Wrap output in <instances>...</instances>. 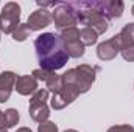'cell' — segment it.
Here are the masks:
<instances>
[{
    "instance_id": "obj_5",
    "label": "cell",
    "mask_w": 134,
    "mask_h": 132,
    "mask_svg": "<svg viewBox=\"0 0 134 132\" xmlns=\"http://www.w3.org/2000/svg\"><path fill=\"white\" fill-rule=\"evenodd\" d=\"M59 39L63 42V47H64L69 58L78 59V58H81L84 55V45H83V42L80 39V30L76 27L63 30L61 34H59Z\"/></svg>"
},
{
    "instance_id": "obj_16",
    "label": "cell",
    "mask_w": 134,
    "mask_h": 132,
    "mask_svg": "<svg viewBox=\"0 0 134 132\" xmlns=\"http://www.w3.org/2000/svg\"><path fill=\"white\" fill-rule=\"evenodd\" d=\"M80 39H81V42H83L84 47H86V45H94V44H97V40H98V34H97L95 30L84 27V28L80 30Z\"/></svg>"
},
{
    "instance_id": "obj_15",
    "label": "cell",
    "mask_w": 134,
    "mask_h": 132,
    "mask_svg": "<svg viewBox=\"0 0 134 132\" xmlns=\"http://www.w3.org/2000/svg\"><path fill=\"white\" fill-rule=\"evenodd\" d=\"M119 47H120V51L125 48V47H130V45H134V23H126L122 31L119 34L114 36Z\"/></svg>"
},
{
    "instance_id": "obj_6",
    "label": "cell",
    "mask_w": 134,
    "mask_h": 132,
    "mask_svg": "<svg viewBox=\"0 0 134 132\" xmlns=\"http://www.w3.org/2000/svg\"><path fill=\"white\" fill-rule=\"evenodd\" d=\"M20 25V6L16 2H8L0 13V31L5 34H13V31Z\"/></svg>"
},
{
    "instance_id": "obj_22",
    "label": "cell",
    "mask_w": 134,
    "mask_h": 132,
    "mask_svg": "<svg viewBox=\"0 0 134 132\" xmlns=\"http://www.w3.org/2000/svg\"><path fill=\"white\" fill-rule=\"evenodd\" d=\"M6 129V124H5V117H3V112L0 110V131Z\"/></svg>"
},
{
    "instance_id": "obj_10",
    "label": "cell",
    "mask_w": 134,
    "mask_h": 132,
    "mask_svg": "<svg viewBox=\"0 0 134 132\" xmlns=\"http://www.w3.org/2000/svg\"><path fill=\"white\" fill-rule=\"evenodd\" d=\"M94 6L108 20L119 19L123 14V8H125L122 0H100V2H94Z\"/></svg>"
},
{
    "instance_id": "obj_8",
    "label": "cell",
    "mask_w": 134,
    "mask_h": 132,
    "mask_svg": "<svg viewBox=\"0 0 134 132\" xmlns=\"http://www.w3.org/2000/svg\"><path fill=\"white\" fill-rule=\"evenodd\" d=\"M31 75H33L37 81H42L45 84V87H47L48 92L56 93L63 87V78H61V75H56V71H48V70L36 68V70H33Z\"/></svg>"
},
{
    "instance_id": "obj_25",
    "label": "cell",
    "mask_w": 134,
    "mask_h": 132,
    "mask_svg": "<svg viewBox=\"0 0 134 132\" xmlns=\"http://www.w3.org/2000/svg\"><path fill=\"white\" fill-rule=\"evenodd\" d=\"M131 13H133V16H134V5H133V8H131Z\"/></svg>"
},
{
    "instance_id": "obj_18",
    "label": "cell",
    "mask_w": 134,
    "mask_h": 132,
    "mask_svg": "<svg viewBox=\"0 0 134 132\" xmlns=\"http://www.w3.org/2000/svg\"><path fill=\"white\" fill-rule=\"evenodd\" d=\"M13 39L16 40V42H22V40H25L28 36H30V30H28V27H27V23H20L14 31H13Z\"/></svg>"
},
{
    "instance_id": "obj_20",
    "label": "cell",
    "mask_w": 134,
    "mask_h": 132,
    "mask_svg": "<svg viewBox=\"0 0 134 132\" xmlns=\"http://www.w3.org/2000/svg\"><path fill=\"white\" fill-rule=\"evenodd\" d=\"M120 53H122V56H123L125 61H128V62H134V45L125 47Z\"/></svg>"
},
{
    "instance_id": "obj_26",
    "label": "cell",
    "mask_w": 134,
    "mask_h": 132,
    "mask_svg": "<svg viewBox=\"0 0 134 132\" xmlns=\"http://www.w3.org/2000/svg\"><path fill=\"white\" fill-rule=\"evenodd\" d=\"M0 132H6V129H3V131H0Z\"/></svg>"
},
{
    "instance_id": "obj_2",
    "label": "cell",
    "mask_w": 134,
    "mask_h": 132,
    "mask_svg": "<svg viewBox=\"0 0 134 132\" xmlns=\"http://www.w3.org/2000/svg\"><path fill=\"white\" fill-rule=\"evenodd\" d=\"M98 71H100L98 65L81 64V65L75 67V68H69L66 73L61 75L63 84L75 89L80 95L86 93L92 87V84L95 82V78H97Z\"/></svg>"
},
{
    "instance_id": "obj_9",
    "label": "cell",
    "mask_w": 134,
    "mask_h": 132,
    "mask_svg": "<svg viewBox=\"0 0 134 132\" xmlns=\"http://www.w3.org/2000/svg\"><path fill=\"white\" fill-rule=\"evenodd\" d=\"M78 97H80V93H78L75 89H72V87L63 84L61 90L56 92V93H53V97L50 99V106H52V109H55V110H61V109L67 107L70 103H73Z\"/></svg>"
},
{
    "instance_id": "obj_11",
    "label": "cell",
    "mask_w": 134,
    "mask_h": 132,
    "mask_svg": "<svg viewBox=\"0 0 134 132\" xmlns=\"http://www.w3.org/2000/svg\"><path fill=\"white\" fill-rule=\"evenodd\" d=\"M52 22H53L52 20V11L41 8V9H36L34 13L30 14L28 20H27V27L30 31H39V30L48 27Z\"/></svg>"
},
{
    "instance_id": "obj_21",
    "label": "cell",
    "mask_w": 134,
    "mask_h": 132,
    "mask_svg": "<svg viewBox=\"0 0 134 132\" xmlns=\"http://www.w3.org/2000/svg\"><path fill=\"white\" fill-rule=\"evenodd\" d=\"M106 132H134V128L130 124H119V126H112Z\"/></svg>"
},
{
    "instance_id": "obj_4",
    "label": "cell",
    "mask_w": 134,
    "mask_h": 132,
    "mask_svg": "<svg viewBox=\"0 0 134 132\" xmlns=\"http://www.w3.org/2000/svg\"><path fill=\"white\" fill-rule=\"evenodd\" d=\"M48 90L47 89H37L30 98V106H28V113L31 120L36 123H44L48 121L50 117V109H48Z\"/></svg>"
},
{
    "instance_id": "obj_12",
    "label": "cell",
    "mask_w": 134,
    "mask_h": 132,
    "mask_svg": "<svg viewBox=\"0 0 134 132\" xmlns=\"http://www.w3.org/2000/svg\"><path fill=\"white\" fill-rule=\"evenodd\" d=\"M119 53H120V47H119L114 36L111 39L98 44V47H97V56L101 61H112Z\"/></svg>"
},
{
    "instance_id": "obj_1",
    "label": "cell",
    "mask_w": 134,
    "mask_h": 132,
    "mask_svg": "<svg viewBox=\"0 0 134 132\" xmlns=\"http://www.w3.org/2000/svg\"><path fill=\"white\" fill-rule=\"evenodd\" d=\"M37 62L42 70L56 71L67 64L69 56L63 47L59 36L55 33H42L34 39Z\"/></svg>"
},
{
    "instance_id": "obj_7",
    "label": "cell",
    "mask_w": 134,
    "mask_h": 132,
    "mask_svg": "<svg viewBox=\"0 0 134 132\" xmlns=\"http://www.w3.org/2000/svg\"><path fill=\"white\" fill-rule=\"evenodd\" d=\"M52 20L55 22V27L61 31L67 28H73L78 25V20L75 17V11L69 3H58V6L52 11Z\"/></svg>"
},
{
    "instance_id": "obj_17",
    "label": "cell",
    "mask_w": 134,
    "mask_h": 132,
    "mask_svg": "<svg viewBox=\"0 0 134 132\" xmlns=\"http://www.w3.org/2000/svg\"><path fill=\"white\" fill-rule=\"evenodd\" d=\"M3 117H5L6 129L14 128V126L19 123V118H20V115H19V112H17L16 109H6V110L3 112Z\"/></svg>"
},
{
    "instance_id": "obj_3",
    "label": "cell",
    "mask_w": 134,
    "mask_h": 132,
    "mask_svg": "<svg viewBox=\"0 0 134 132\" xmlns=\"http://www.w3.org/2000/svg\"><path fill=\"white\" fill-rule=\"evenodd\" d=\"M78 23L95 30L97 34H104L109 28V20L95 9L94 2H70Z\"/></svg>"
},
{
    "instance_id": "obj_19",
    "label": "cell",
    "mask_w": 134,
    "mask_h": 132,
    "mask_svg": "<svg viewBox=\"0 0 134 132\" xmlns=\"http://www.w3.org/2000/svg\"><path fill=\"white\" fill-rule=\"evenodd\" d=\"M37 132H58V126L53 121H44L37 126Z\"/></svg>"
},
{
    "instance_id": "obj_23",
    "label": "cell",
    "mask_w": 134,
    "mask_h": 132,
    "mask_svg": "<svg viewBox=\"0 0 134 132\" xmlns=\"http://www.w3.org/2000/svg\"><path fill=\"white\" fill-rule=\"evenodd\" d=\"M16 132H31V129L30 128H19Z\"/></svg>"
},
{
    "instance_id": "obj_13",
    "label": "cell",
    "mask_w": 134,
    "mask_h": 132,
    "mask_svg": "<svg viewBox=\"0 0 134 132\" xmlns=\"http://www.w3.org/2000/svg\"><path fill=\"white\" fill-rule=\"evenodd\" d=\"M17 75L14 71H3L0 75V103H6L16 86Z\"/></svg>"
},
{
    "instance_id": "obj_24",
    "label": "cell",
    "mask_w": 134,
    "mask_h": 132,
    "mask_svg": "<svg viewBox=\"0 0 134 132\" xmlns=\"http://www.w3.org/2000/svg\"><path fill=\"white\" fill-rule=\"evenodd\" d=\"M64 132H76V131H75V129H66Z\"/></svg>"
},
{
    "instance_id": "obj_14",
    "label": "cell",
    "mask_w": 134,
    "mask_h": 132,
    "mask_svg": "<svg viewBox=\"0 0 134 132\" xmlns=\"http://www.w3.org/2000/svg\"><path fill=\"white\" fill-rule=\"evenodd\" d=\"M14 89L17 90L19 95H24V97L33 95L34 92L37 90V79L34 78L33 75H22V76H17Z\"/></svg>"
}]
</instances>
